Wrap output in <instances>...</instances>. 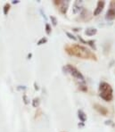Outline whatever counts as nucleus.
<instances>
[{
    "mask_svg": "<svg viewBox=\"0 0 115 132\" xmlns=\"http://www.w3.org/2000/svg\"><path fill=\"white\" fill-rule=\"evenodd\" d=\"M67 52L70 54H72L77 57H80L83 59H95V55L92 54L87 48L82 47V46L74 45L67 47Z\"/></svg>",
    "mask_w": 115,
    "mask_h": 132,
    "instance_id": "obj_1",
    "label": "nucleus"
},
{
    "mask_svg": "<svg viewBox=\"0 0 115 132\" xmlns=\"http://www.w3.org/2000/svg\"><path fill=\"white\" fill-rule=\"evenodd\" d=\"M99 93L101 98L104 100L110 102L113 100V88H112L111 85L106 82H102L99 86Z\"/></svg>",
    "mask_w": 115,
    "mask_h": 132,
    "instance_id": "obj_2",
    "label": "nucleus"
},
{
    "mask_svg": "<svg viewBox=\"0 0 115 132\" xmlns=\"http://www.w3.org/2000/svg\"><path fill=\"white\" fill-rule=\"evenodd\" d=\"M68 69L70 70L71 73L72 74V75L75 77V78L80 79H81V80H83V79H84V78H83V76H82V74L80 73V72H79V71H78L75 67H73V66H71V65H68Z\"/></svg>",
    "mask_w": 115,
    "mask_h": 132,
    "instance_id": "obj_3",
    "label": "nucleus"
},
{
    "mask_svg": "<svg viewBox=\"0 0 115 132\" xmlns=\"http://www.w3.org/2000/svg\"><path fill=\"white\" fill-rule=\"evenodd\" d=\"M104 7V1H98L97 2V5H96V8H95V12H94V15H98L99 14H101V12L103 11Z\"/></svg>",
    "mask_w": 115,
    "mask_h": 132,
    "instance_id": "obj_4",
    "label": "nucleus"
},
{
    "mask_svg": "<svg viewBox=\"0 0 115 132\" xmlns=\"http://www.w3.org/2000/svg\"><path fill=\"white\" fill-rule=\"evenodd\" d=\"M106 19L107 20H113L115 19V9L110 8L106 13Z\"/></svg>",
    "mask_w": 115,
    "mask_h": 132,
    "instance_id": "obj_5",
    "label": "nucleus"
},
{
    "mask_svg": "<svg viewBox=\"0 0 115 132\" xmlns=\"http://www.w3.org/2000/svg\"><path fill=\"white\" fill-rule=\"evenodd\" d=\"M95 109L97 110L98 112H100L101 114H103L104 116H106L107 115V109L106 108H104V106H102V105H95Z\"/></svg>",
    "mask_w": 115,
    "mask_h": 132,
    "instance_id": "obj_6",
    "label": "nucleus"
},
{
    "mask_svg": "<svg viewBox=\"0 0 115 132\" xmlns=\"http://www.w3.org/2000/svg\"><path fill=\"white\" fill-rule=\"evenodd\" d=\"M85 33H86V35H87V36H93V35H95V34L96 33V29H94V28H88V29H86Z\"/></svg>",
    "mask_w": 115,
    "mask_h": 132,
    "instance_id": "obj_7",
    "label": "nucleus"
},
{
    "mask_svg": "<svg viewBox=\"0 0 115 132\" xmlns=\"http://www.w3.org/2000/svg\"><path fill=\"white\" fill-rule=\"evenodd\" d=\"M79 117H80V119L82 121H86V115H85V113L82 111H79Z\"/></svg>",
    "mask_w": 115,
    "mask_h": 132,
    "instance_id": "obj_8",
    "label": "nucleus"
}]
</instances>
